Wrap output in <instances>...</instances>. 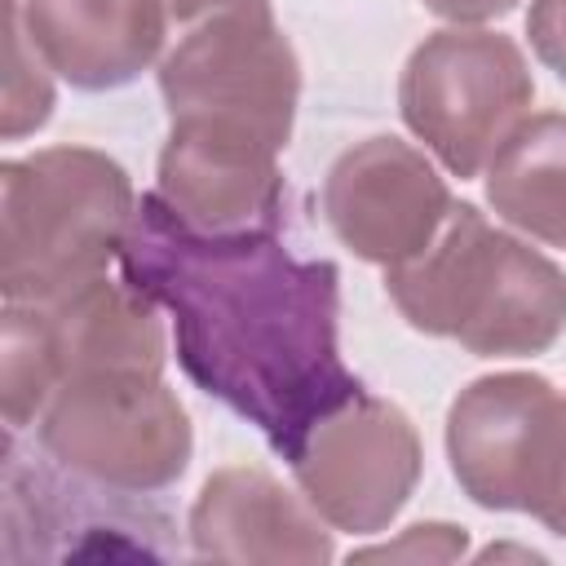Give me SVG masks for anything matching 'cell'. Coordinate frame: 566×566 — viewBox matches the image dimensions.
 Masks as SVG:
<instances>
[{
  "label": "cell",
  "instance_id": "obj_1",
  "mask_svg": "<svg viewBox=\"0 0 566 566\" xmlns=\"http://www.w3.org/2000/svg\"><path fill=\"white\" fill-rule=\"evenodd\" d=\"M119 274L172 318L181 371L292 460L363 385L340 358V270L279 230L199 234L155 190L137 199Z\"/></svg>",
  "mask_w": 566,
  "mask_h": 566
},
{
  "label": "cell",
  "instance_id": "obj_6",
  "mask_svg": "<svg viewBox=\"0 0 566 566\" xmlns=\"http://www.w3.org/2000/svg\"><path fill=\"white\" fill-rule=\"evenodd\" d=\"M40 447L75 478L146 495L172 486L190 464V420L164 371L106 367L80 371L53 389L35 420Z\"/></svg>",
  "mask_w": 566,
  "mask_h": 566
},
{
  "label": "cell",
  "instance_id": "obj_7",
  "mask_svg": "<svg viewBox=\"0 0 566 566\" xmlns=\"http://www.w3.org/2000/svg\"><path fill=\"white\" fill-rule=\"evenodd\" d=\"M159 305L106 274L62 301H4L0 323V407L9 429L40 420L53 389L80 371L142 367L164 371Z\"/></svg>",
  "mask_w": 566,
  "mask_h": 566
},
{
  "label": "cell",
  "instance_id": "obj_17",
  "mask_svg": "<svg viewBox=\"0 0 566 566\" xmlns=\"http://www.w3.org/2000/svg\"><path fill=\"white\" fill-rule=\"evenodd\" d=\"M526 35L535 57L566 84V0H531Z\"/></svg>",
  "mask_w": 566,
  "mask_h": 566
},
{
  "label": "cell",
  "instance_id": "obj_13",
  "mask_svg": "<svg viewBox=\"0 0 566 566\" xmlns=\"http://www.w3.org/2000/svg\"><path fill=\"white\" fill-rule=\"evenodd\" d=\"M40 57L84 93L133 84L168 40L164 0H22Z\"/></svg>",
  "mask_w": 566,
  "mask_h": 566
},
{
  "label": "cell",
  "instance_id": "obj_10",
  "mask_svg": "<svg viewBox=\"0 0 566 566\" xmlns=\"http://www.w3.org/2000/svg\"><path fill=\"white\" fill-rule=\"evenodd\" d=\"M438 168L402 137L376 133L336 155L323 181V217L332 234L371 265H398L433 243L451 212Z\"/></svg>",
  "mask_w": 566,
  "mask_h": 566
},
{
  "label": "cell",
  "instance_id": "obj_3",
  "mask_svg": "<svg viewBox=\"0 0 566 566\" xmlns=\"http://www.w3.org/2000/svg\"><path fill=\"white\" fill-rule=\"evenodd\" d=\"M137 195L128 172L93 146H44L0 164V292L62 301L119 256Z\"/></svg>",
  "mask_w": 566,
  "mask_h": 566
},
{
  "label": "cell",
  "instance_id": "obj_15",
  "mask_svg": "<svg viewBox=\"0 0 566 566\" xmlns=\"http://www.w3.org/2000/svg\"><path fill=\"white\" fill-rule=\"evenodd\" d=\"M4 18V75H0V137L18 142L49 124L53 115V80L49 62L40 57L27 22H22V0H0Z\"/></svg>",
  "mask_w": 566,
  "mask_h": 566
},
{
  "label": "cell",
  "instance_id": "obj_11",
  "mask_svg": "<svg viewBox=\"0 0 566 566\" xmlns=\"http://www.w3.org/2000/svg\"><path fill=\"white\" fill-rule=\"evenodd\" d=\"M155 195L199 234H252L283 226L279 150L243 133L168 124Z\"/></svg>",
  "mask_w": 566,
  "mask_h": 566
},
{
  "label": "cell",
  "instance_id": "obj_4",
  "mask_svg": "<svg viewBox=\"0 0 566 566\" xmlns=\"http://www.w3.org/2000/svg\"><path fill=\"white\" fill-rule=\"evenodd\" d=\"M168 40L155 66L168 124L221 128L287 146L301 62L270 0H164Z\"/></svg>",
  "mask_w": 566,
  "mask_h": 566
},
{
  "label": "cell",
  "instance_id": "obj_18",
  "mask_svg": "<svg viewBox=\"0 0 566 566\" xmlns=\"http://www.w3.org/2000/svg\"><path fill=\"white\" fill-rule=\"evenodd\" d=\"M429 13L447 18L451 27H478V22H491V18H504L517 9V0H420Z\"/></svg>",
  "mask_w": 566,
  "mask_h": 566
},
{
  "label": "cell",
  "instance_id": "obj_14",
  "mask_svg": "<svg viewBox=\"0 0 566 566\" xmlns=\"http://www.w3.org/2000/svg\"><path fill=\"white\" fill-rule=\"evenodd\" d=\"M486 203L513 230L566 248V115H526L486 164Z\"/></svg>",
  "mask_w": 566,
  "mask_h": 566
},
{
  "label": "cell",
  "instance_id": "obj_12",
  "mask_svg": "<svg viewBox=\"0 0 566 566\" xmlns=\"http://www.w3.org/2000/svg\"><path fill=\"white\" fill-rule=\"evenodd\" d=\"M190 548L212 562H332V531L265 469H217L190 509Z\"/></svg>",
  "mask_w": 566,
  "mask_h": 566
},
{
  "label": "cell",
  "instance_id": "obj_16",
  "mask_svg": "<svg viewBox=\"0 0 566 566\" xmlns=\"http://www.w3.org/2000/svg\"><path fill=\"white\" fill-rule=\"evenodd\" d=\"M469 535L464 526H451V522H416L407 526L398 539L389 544H371V548H358L354 557L371 562V557H407V562H455L464 553Z\"/></svg>",
  "mask_w": 566,
  "mask_h": 566
},
{
  "label": "cell",
  "instance_id": "obj_2",
  "mask_svg": "<svg viewBox=\"0 0 566 566\" xmlns=\"http://www.w3.org/2000/svg\"><path fill=\"white\" fill-rule=\"evenodd\" d=\"M385 292L416 332L478 358H531L566 332V274L473 203H451L433 243L385 270Z\"/></svg>",
  "mask_w": 566,
  "mask_h": 566
},
{
  "label": "cell",
  "instance_id": "obj_8",
  "mask_svg": "<svg viewBox=\"0 0 566 566\" xmlns=\"http://www.w3.org/2000/svg\"><path fill=\"white\" fill-rule=\"evenodd\" d=\"M531 97L535 80L517 40L478 27L424 35L398 80L402 124L460 181L478 177L495 159L526 119Z\"/></svg>",
  "mask_w": 566,
  "mask_h": 566
},
{
  "label": "cell",
  "instance_id": "obj_9",
  "mask_svg": "<svg viewBox=\"0 0 566 566\" xmlns=\"http://www.w3.org/2000/svg\"><path fill=\"white\" fill-rule=\"evenodd\" d=\"M310 509L349 535L385 531L420 482V433L402 407L358 389L287 460Z\"/></svg>",
  "mask_w": 566,
  "mask_h": 566
},
{
  "label": "cell",
  "instance_id": "obj_5",
  "mask_svg": "<svg viewBox=\"0 0 566 566\" xmlns=\"http://www.w3.org/2000/svg\"><path fill=\"white\" fill-rule=\"evenodd\" d=\"M447 460L478 509L531 513L566 539V394L535 371L469 380L447 411Z\"/></svg>",
  "mask_w": 566,
  "mask_h": 566
}]
</instances>
